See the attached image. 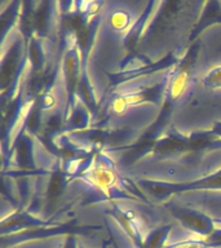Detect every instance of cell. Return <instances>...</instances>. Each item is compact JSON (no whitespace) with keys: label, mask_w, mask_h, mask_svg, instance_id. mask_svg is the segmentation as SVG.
I'll list each match as a JSON object with an SVG mask.
<instances>
[{"label":"cell","mask_w":221,"mask_h":248,"mask_svg":"<svg viewBox=\"0 0 221 248\" xmlns=\"http://www.w3.org/2000/svg\"><path fill=\"white\" fill-rule=\"evenodd\" d=\"M74 181L81 182L87 187L83 205L115 201H135L147 205L153 204L136 182L120 174L114 159L105 150L98 151L91 166L74 178Z\"/></svg>","instance_id":"7a4b0ae2"},{"label":"cell","mask_w":221,"mask_h":248,"mask_svg":"<svg viewBox=\"0 0 221 248\" xmlns=\"http://www.w3.org/2000/svg\"><path fill=\"white\" fill-rule=\"evenodd\" d=\"M167 208L170 209L172 216L181 224L182 228L191 232L198 238L205 239L216 230L215 218L209 217L207 213L202 212L199 209L184 207L174 203H167Z\"/></svg>","instance_id":"8fae6325"},{"label":"cell","mask_w":221,"mask_h":248,"mask_svg":"<svg viewBox=\"0 0 221 248\" xmlns=\"http://www.w3.org/2000/svg\"><path fill=\"white\" fill-rule=\"evenodd\" d=\"M112 243V240H111V236L109 235V239H105L104 242H102V244H101V248H109V246ZM79 248H87L85 246H83V244L79 243Z\"/></svg>","instance_id":"4dcf8cb0"},{"label":"cell","mask_w":221,"mask_h":248,"mask_svg":"<svg viewBox=\"0 0 221 248\" xmlns=\"http://www.w3.org/2000/svg\"><path fill=\"white\" fill-rule=\"evenodd\" d=\"M36 145H39V141L31 136L23 127L19 128L18 133L16 135L12 147L8 155L3 158V168L5 170L9 164H13V170H38L42 167L38 166V149Z\"/></svg>","instance_id":"9c48e42d"},{"label":"cell","mask_w":221,"mask_h":248,"mask_svg":"<svg viewBox=\"0 0 221 248\" xmlns=\"http://www.w3.org/2000/svg\"><path fill=\"white\" fill-rule=\"evenodd\" d=\"M220 149L221 139L211 129L185 135L176 128L170 127L157 140L151 153L158 159H172Z\"/></svg>","instance_id":"3957f363"},{"label":"cell","mask_w":221,"mask_h":248,"mask_svg":"<svg viewBox=\"0 0 221 248\" xmlns=\"http://www.w3.org/2000/svg\"><path fill=\"white\" fill-rule=\"evenodd\" d=\"M106 215L111 216L116 221V224L119 225L120 229L126 232V235L131 239L132 244L136 248H142L143 239L145 235L141 232V226H140V221L136 215L131 211H124L120 208L115 202H111V205L105 211Z\"/></svg>","instance_id":"4fadbf2b"},{"label":"cell","mask_w":221,"mask_h":248,"mask_svg":"<svg viewBox=\"0 0 221 248\" xmlns=\"http://www.w3.org/2000/svg\"><path fill=\"white\" fill-rule=\"evenodd\" d=\"M133 22L135 21L132 18V13L124 8H118L115 11L110 12L108 16L109 27L115 34L123 35V36H126V34L129 31Z\"/></svg>","instance_id":"603a6c76"},{"label":"cell","mask_w":221,"mask_h":248,"mask_svg":"<svg viewBox=\"0 0 221 248\" xmlns=\"http://www.w3.org/2000/svg\"><path fill=\"white\" fill-rule=\"evenodd\" d=\"M38 1H22V8L19 13L18 30L25 39L26 46L31 39L35 36V8Z\"/></svg>","instance_id":"ffe728a7"},{"label":"cell","mask_w":221,"mask_h":248,"mask_svg":"<svg viewBox=\"0 0 221 248\" xmlns=\"http://www.w3.org/2000/svg\"><path fill=\"white\" fill-rule=\"evenodd\" d=\"M43 112H44V110L42 108L40 100L35 98L34 101H31L30 104H29L27 111L25 114V118H23L22 125H21L31 136H34L35 139L38 136H40L43 127H44V124H43Z\"/></svg>","instance_id":"44dd1931"},{"label":"cell","mask_w":221,"mask_h":248,"mask_svg":"<svg viewBox=\"0 0 221 248\" xmlns=\"http://www.w3.org/2000/svg\"><path fill=\"white\" fill-rule=\"evenodd\" d=\"M172 70L163 73L162 77L151 84L139 85L136 88H126L120 89L118 92H112L106 105L109 114L104 116L100 122H97L95 127H105L106 122L111 116L124 115L129 108L140 106V105L151 104L162 106Z\"/></svg>","instance_id":"277c9868"},{"label":"cell","mask_w":221,"mask_h":248,"mask_svg":"<svg viewBox=\"0 0 221 248\" xmlns=\"http://www.w3.org/2000/svg\"><path fill=\"white\" fill-rule=\"evenodd\" d=\"M203 248H205V247H203Z\"/></svg>","instance_id":"e575fe53"},{"label":"cell","mask_w":221,"mask_h":248,"mask_svg":"<svg viewBox=\"0 0 221 248\" xmlns=\"http://www.w3.org/2000/svg\"><path fill=\"white\" fill-rule=\"evenodd\" d=\"M106 228H108V232H109V235L111 236V239H112V247L114 248H119V246L115 243V240H114V238H112V232H111V228L109 226V224L106 222Z\"/></svg>","instance_id":"1f68e13d"},{"label":"cell","mask_w":221,"mask_h":248,"mask_svg":"<svg viewBox=\"0 0 221 248\" xmlns=\"http://www.w3.org/2000/svg\"><path fill=\"white\" fill-rule=\"evenodd\" d=\"M21 8H22V1L7 3L5 7L1 8V12H0V23H1L0 43H1V46L5 44V39H7L8 32L13 29L16 23L18 25Z\"/></svg>","instance_id":"7402d4cb"},{"label":"cell","mask_w":221,"mask_h":248,"mask_svg":"<svg viewBox=\"0 0 221 248\" xmlns=\"http://www.w3.org/2000/svg\"><path fill=\"white\" fill-rule=\"evenodd\" d=\"M151 60L147 57L146 54L141 53V52H135V53L127 54L126 57L120 61L119 63V71L123 70H135L141 69L143 66H147L151 63Z\"/></svg>","instance_id":"d4e9b609"},{"label":"cell","mask_w":221,"mask_h":248,"mask_svg":"<svg viewBox=\"0 0 221 248\" xmlns=\"http://www.w3.org/2000/svg\"><path fill=\"white\" fill-rule=\"evenodd\" d=\"M102 226L96 225H78L77 220L69 221V222H60L57 225L47 226V228H39L34 230L12 234L0 238V247L1 248H15L27 242H35V240H44L48 238L62 235H89L91 232H101Z\"/></svg>","instance_id":"ba28073f"},{"label":"cell","mask_w":221,"mask_h":248,"mask_svg":"<svg viewBox=\"0 0 221 248\" xmlns=\"http://www.w3.org/2000/svg\"><path fill=\"white\" fill-rule=\"evenodd\" d=\"M60 222L54 221L53 218L46 220L44 217L30 212L27 208L15 209L7 216H4L0 222V235H12L18 232L34 230L39 228H47L52 225H57Z\"/></svg>","instance_id":"7c38bea8"},{"label":"cell","mask_w":221,"mask_h":248,"mask_svg":"<svg viewBox=\"0 0 221 248\" xmlns=\"http://www.w3.org/2000/svg\"><path fill=\"white\" fill-rule=\"evenodd\" d=\"M215 224H216V228H221V218H215Z\"/></svg>","instance_id":"d6a6232c"},{"label":"cell","mask_w":221,"mask_h":248,"mask_svg":"<svg viewBox=\"0 0 221 248\" xmlns=\"http://www.w3.org/2000/svg\"><path fill=\"white\" fill-rule=\"evenodd\" d=\"M184 57V53H178V50H171L166 56H163L158 61H153L150 65L143 66L141 69L135 70H123V71H116V73H108L109 78V89L115 92L116 89L126 83L133 81L142 77H149L153 74L162 73V71H170L180 63Z\"/></svg>","instance_id":"30bf717a"},{"label":"cell","mask_w":221,"mask_h":248,"mask_svg":"<svg viewBox=\"0 0 221 248\" xmlns=\"http://www.w3.org/2000/svg\"><path fill=\"white\" fill-rule=\"evenodd\" d=\"M38 98L40 100V105H42V108L44 111L52 110V108H56V105H57V98H56L54 91L43 93L42 96H39Z\"/></svg>","instance_id":"83f0119b"},{"label":"cell","mask_w":221,"mask_h":248,"mask_svg":"<svg viewBox=\"0 0 221 248\" xmlns=\"http://www.w3.org/2000/svg\"><path fill=\"white\" fill-rule=\"evenodd\" d=\"M61 248H79L78 235H67V236H66L63 244H61Z\"/></svg>","instance_id":"f1b7e54d"},{"label":"cell","mask_w":221,"mask_h":248,"mask_svg":"<svg viewBox=\"0 0 221 248\" xmlns=\"http://www.w3.org/2000/svg\"><path fill=\"white\" fill-rule=\"evenodd\" d=\"M77 98L81 101L89 108V111L92 112L93 116H96L98 114L100 102L97 100L96 92H95L92 81H91V78H89L88 66L85 65H83V70H81V78L77 89Z\"/></svg>","instance_id":"d6986e66"},{"label":"cell","mask_w":221,"mask_h":248,"mask_svg":"<svg viewBox=\"0 0 221 248\" xmlns=\"http://www.w3.org/2000/svg\"><path fill=\"white\" fill-rule=\"evenodd\" d=\"M56 248H61V246H58V247H56Z\"/></svg>","instance_id":"836d02e7"},{"label":"cell","mask_w":221,"mask_h":248,"mask_svg":"<svg viewBox=\"0 0 221 248\" xmlns=\"http://www.w3.org/2000/svg\"><path fill=\"white\" fill-rule=\"evenodd\" d=\"M211 248L207 243V240L202 239V238H198V236H193L190 239L186 240H180V242H176V243L167 244L164 248Z\"/></svg>","instance_id":"4316f807"},{"label":"cell","mask_w":221,"mask_h":248,"mask_svg":"<svg viewBox=\"0 0 221 248\" xmlns=\"http://www.w3.org/2000/svg\"><path fill=\"white\" fill-rule=\"evenodd\" d=\"M198 53H199V42H195L190 44L186 52H184V57L180 61L176 67L171 73L170 81L167 85L166 94L163 104L159 108L158 116L145 131L141 133V136L137 137L135 142L126 145V146L111 147L108 149V153L110 151H126V163L127 166H132L133 163L139 162L140 159L143 158L145 155L153 151L157 140L168 129L171 116L174 112L176 105L181 101L184 94L189 88L190 81L193 78L194 65L198 60Z\"/></svg>","instance_id":"6da1fadb"},{"label":"cell","mask_w":221,"mask_h":248,"mask_svg":"<svg viewBox=\"0 0 221 248\" xmlns=\"http://www.w3.org/2000/svg\"><path fill=\"white\" fill-rule=\"evenodd\" d=\"M27 61L29 71L27 77L40 78L44 77L52 63H48L44 39L34 36L27 44Z\"/></svg>","instance_id":"2e32d148"},{"label":"cell","mask_w":221,"mask_h":248,"mask_svg":"<svg viewBox=\"0 0 221 248\" xmlns=\"http://www.w3.org/2000/svg\"><path fill=\"white\" fill-rule=\"evenodd\" d=\"M58 15H60L58 3L38 1L35 8V36L44 40L49 38Z\"/></svg>","instance_id":"9a60e30c"},{"label":"cell","mask_w":221,"mask_h":248,"mask_svg":"<svg viewBox=\"0 0 221 248\" xmlns=\"http://www.w3.org/2000/svg\"><path fill=\"white\" fill-rule=\"evenodd\" d=\"M95 118L93 114L89 111V108L85 106L81 101L77 98L74 104L71 111L67 115L65 120V127H63V133L70 135V133H77V132L87 131L92 128V119Z\"/></svg>","instance_id":"ac0fdd59"},{"label":"cell","mask_w":221,"mask_h":248,"mask_svg":"<svg viewBox=\"0 0 221 248\" xmlns=\"http://www.w3.org/2000/svg\"><path fill=\"white\" fill-rule=\"evenodd\" d=\"M63 38H62V52L61 60V73L63 78V87L66 93V104L63 106V114L65 120L71 111L75 101H77V89L81 78V70H83V62H81L80 48L78 46L77 36L71 31L63 30Z\"/></svg>","instance_id":"52a82bcc"},{"label":"cell","mask_w":221,"mask_h":248,"mask_svg":"<svg viewBox=\"0 0 221 248\" xmlns=\"http://www.w3.org/2000/svg\"><path fill=\"white\" fill-rule=\"evenodd\" d=\"M211 131L215 133V135L217 136V137H220L221 139V122L220 120H217V122H215L212 125V128H211Z\"/></svg>","instance_id":"f546056e"},{"label":"cell","mask_w":221,"mask_h":248,"mask_svg":"<svg viewBox=\"0 0 221 248\" xmlns=\"http://www.w3.org/2000/svg\"><path fill=\"white\" fill-rule=\"evenodd\" d=\"M172 230V225L167 224L158 226L147 232L143 239L142 248H164L167 246V239Z\"/></svg>","instance_id":"cb8c5ba5"},{"label":"cell","mask_w":221,"mask_h":248,"mask_svg":"<svg viewBox=\"0 0 221 248\" xmlns=\"http://www.w3.org/2000/svg\"><path fill=\"white\" fill-rule=\"evenodd\" d=\"M202 87L211 92H221V65L213 66L201 79Z\"/></svg>","instance_id":"484cf974"},{"label":"cell","mask_w":221,"mask_h":248,"mask_svg":"<svg viewBox=\"0 0 221 248\" xmlns=\"http://www.w3.org/2000/svg\"><path fill=\"white\" fill-rule=\"evenodd\" d=\"M217 23H221V3L220 1H205L203 3L199 18L194 23L193 29L190 31L188 42L190 44L198 42V38L201 36L203 31Z\"/></svg>","instance_id":"e0dca14e"},{"label":"cell","mask_w":221,"mask_h":248,"mask_svg":"<svg viewBox=\"0 0 221 248\" xmlns=\"http://www.w3.org/2000/svg\"><path fill=\"white\" fill-rule=\"evenodd\" d=\"M0 62V100L1 105L7 104L21 88L27 75V46L25 39L18 34L8 46L1 48Z\"/></svg>","instance_id":"5b68a950"},{"label":"cell","mask_w":221,"mask_h":248,"mask_svg":"<svg viewBox=\"0 0 221 248\" xmlns=\"http://www.w3.org/2000/svg\"><path fill=\"white\" fill-rule=\"evenodd\" d=\"M158 5V1H149L145 9L135 19V22L129 29V31L126 34V36H123V46L127 50V54L137 52V46H139L140 40L142 39L143 34L146 31V27L150 23L151 16H153V13H155Z\"/></svg>","instance_id":"5bb4252c"},{"label":"cell","mask_w":221,"mask_h":248,"mask_svg":"<svg viewBox=\"0 0 221 248\" xmlns=\"http://www.w3.org/2000/svg\"><path fill=\"white\" fill-rule=\"evenodd\" d=\"M140 189L151 197L154 201L166 202L172 195L191 191H205V190H221V168L216 172L205 174L203 177L191 181L171 182L153 178H140L136 181Z\"/></svg>","instance_id":"8992f818"}]
</instances>
